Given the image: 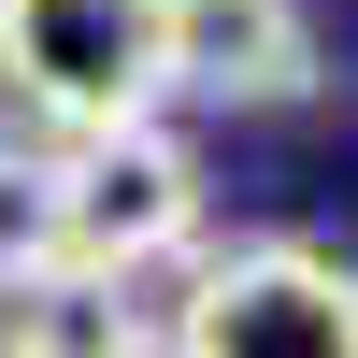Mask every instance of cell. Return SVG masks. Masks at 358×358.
<instances>
[{
  "label": "cell",
  "instance_id": "1",
  "mask_svg": "<svg viewBox=\"0 0 358 358\" xmlns=\"http://www.w3.org/2000/svg\"><path fill=\"white\" fill-rule=\"evenodd\" d=\"M158 344L172 358H358V258L315 229H258L187 273Z\"/></svg>",
  "mask_w": 358,
  "mask_h": 358
},
{
  "label": "cell",
  "instance_id": "2",
  "mask_svg": "<svg viewBox=\"0 0 358 358\" xmlns=\"http://www.w3.org/2000/svg\"><path fill=\"white\" fill-rule=\"evenodd\" d=\"M201 244V143L129 115L101 143H57V287H129Z\"/></svg>",
  "mask_w": 358,
  "mask_h": 358
},
{
  "label": "cell",
  "instance_id": "3",
  "mask_svg": "<svg viewBox=\"0 0 358 358\" xmlns=\"http://www.w3.org/2000/svg\"><path fill=\"white\" fill-rule=\"evenodd\" d=\"M0 86L57 143H101L158 115V15L143 0H0Z\"/></svg>",
  "mask_w": 358,
  "mask_h": 358
},
{
  "label": "cell",
  "instance_id": "4",
  "mask_svg": "<svg viewBox=\"0 0 358 358\" xmlns=\"http://www.w3.org/2000/svg\"><path fill=\"white\" fill-rule=\"evenodd\" d=\"M158 86L287 115V101H315V29H301V0H187V15H158Z\"/></svg>",
  "mask_w": 358,
  "mask_h": 358
},
{
  "label": "cell",
  "instance_id": "5",
  "mask_svg": "<svg viewBox=\"0 0 358 358\" xmlns=\"http://www.w3.org/2000/svg\"><path fill=\"white\" fill-rule=\"evenodd\" d=\"M57 287V143H0V301Z\"/></svg>",
  "mask_w": 358,
  "mask_h": 358
},
{
  "label": "cell",
  "instance_id": "6",
  "mask_svg": "<svg viewBox=\"0 0 358 358\" xmlns=\"http://www.w3.org/2000/svg\"><path fill=\"white\" fill-rule=\"evenodd\" d=\"M0 358H86V344H57L43 315H29V330H0Z\"/></svg>",
  "mask_w": 358,
  "mask_h": 358
},
{
  "label": "cell",
  "instance_id": "7",
  "mask_svg": "<svg viewBox=\"0 0 358 358\" xmlns=\"http://www.w3.org/2000/svg\"><path fill=\"white\" fill-rule=\"evenodd\" d=\"M101 358H172V344H158V330H115V344H101Z\"/></svg>",
  "mask_w": 358,
  "mask_h": 358
},
{
  "label": "cell",
  "instance_id": "8",
  "mask_svg": "<svg viewBox=\"0 0 358 358\" xmlns=\"http://www.w3.org/2000/svg\"><path fill=\"white\" fill-rule=\"evenodd\" d=\"M143 15H187V0H143Z\"/></svg>",
  "mask_w": 358,
  "mask_h": 358
}]
</instances>
